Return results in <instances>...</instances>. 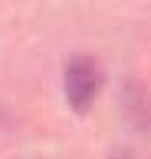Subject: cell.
<instances>
[{"label":"cell","instance_id":"7a4b0ae2","mask_svg":"<svg viewBox=\"0 0 151 159\" xmlns=\"http://www.w3.org/2000/svg\"><path fill=\"white\" fill-rule=\"evenodd\" d=\"M120 116L128 128L141 136H151V89L139 79H126L118 93Z\"/></svg>","mask_w":151,"mask_h":159},{"label":"cell","instance_id":"3957f363","mask_svg":"<svg viewBox=\"0 0 151 159\" xmlns=\"http://www.w3.org/2000/svg\"><path fill=\"white\" fill-rule=\"evenodd\" d=\"M110 159H133V157H128V155H124V153H120V155H112Z\"/></svg>","mask_w":151,"mask_h":159},{"label":"cell","instance_id":"6da1fadb","mask_svg":"<svg viewBox=\"0 0 151 159\" xmlns=\"http://www.w3.org/2000/svg\"><path fill=\"white\" fill-rule=\"evenodd\" d=\"M101 75L93 56L75 54L64 66V95L66 103L77 116H85L91 112L97 99Z\"/></svg>","mask_w":151,"mask_h":159}]
</instances>
